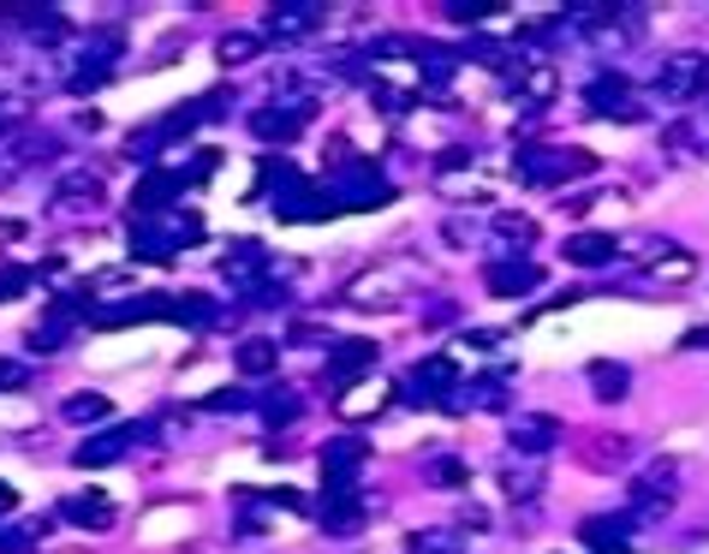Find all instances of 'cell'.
<instances>
[{"instance_id": "obj_3", "label": "cell", "mask_w": 709, "mask_h": 554, "mask_svg": "<svg viewBox=\"0 0 709 554\" xmlns=\"http://www.w3.org/2000/svg\"><path fill=\"white\" fill-rule=\"evenodd\" d=\"M590 382L602 388V400H620L626 393V370L620 363H590Z\"/></svg>"}, {"instance_id": "obj_5", "label": "cell", "mask_w": 709, "mask_h": 554, "mask_svg": "<svg viewBox=\"0 0 709 554\" xmlns=\"http://www.w3.org/2000/svg\"><path fill=\"white\" fill-rule=\"evenodd\" d=\"M691 274H698V262H691L686 251H674V257L656 262V281H691Z\"/></svg>"}, {"instance_id": "obj_4", "label": "cell", "mask_w": 709, "mask_h": 554, "mask_svg": "<svg viewBox=\"0 0 709 554\" xmlns=\"http://www.w3.org/2000/svg\"><path fill=\"white\" fill-rule=\"evenodd\" d=\"M275 358H280V352H275V340H250V346H245V352H239V363H245V370H250V376H262V370H275Z\"/></svg>"}, {"instance_id": "obj_1", "label": "cell", "mask_w": 709, "mask_h": 554, "mask_svg": "<svg viewBox=\"0 0 709 554\" xmlns=\"http://www.w3.org/2000/svg\"><path fill=\"white\" fill-rule=\"evenodd\" d=\"M698 78H703V61H698V54H679V61L668 66V96H691V90H698Z\"/></svg>"}, {"instance_id": "obj_2", "label": "cell", "mask_w": 709, "mask_h": 554, "mask_svg": "<svg viewBox=\"0 0 709 554\" xmlns=\"http://www.w3.org/2000/svg\"><path fill=\"white\" fill-rule=\"evenodd\" d=\"M609 251H614V239H602V232H584V239H572V245H567V257H572V262H584V269H590V262H602Z\"/></svg>"}, {"instance_id": "obj_7", "label": "cell", "mask_w": 709, "mask_h": 554, "mask_svg": "<svg viewBox=\"0 0 709 554\" xmlns=\"http://www.w3.org/2000/svg\"><path fill=\"white\" fill-rule=\"evenodd\" d=\"M250 48H257V42H250V36H227V42H221V54H227V61H245Z\"/></svg>"}, {"instance_id": "obj_6", "label": "cell", "mask_w": 709, "mask_h": 554, "mask_svg": "<svg viewBox=\"0 0 709 554\" xmlns=\"http://www.w3.org/2000/svg\"><path fill=\"white\" fill-rule=\"evenodd\" d=\"M490 281H495V293H513V286H530V281H537V269H525V262H519V269H495Z\"/></svg>"}]
</instances>
